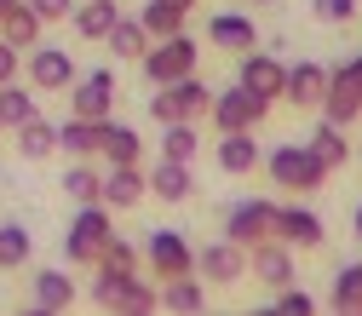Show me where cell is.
I'll return each instance as SVG.
<instances>
[{"mask_svg": "<svg viewBox=\"0 0 362 316\" xmlns=\"http://www.w3.org/2000/svg\"><path fill=\"white\" fill-rule=\"evenodd\" d=\"M259 167L270 172V185H276V190H299V196H310V190L328 185V167H322V156H316L310 144H276Z\"/></svg>", "mask_w": 362, "mask_h": 316, "instance_id": "6da1fadb", "label": "cell"}, {"mask_svg": "<svg viewBox=\"0 0 362 316\" xmlns=\"http://www.w3.org/2000/svg\"><path fill=\"white\" fill-rule=\"evenodd\" d=\"M115 236V218L104 201H81V213L69 218V236H64V259L69 264H98L104 242Z\"/></svg>", "mask_w": 362, "mask_h": 316, "instance_id": "7a4b0ae2", "label": "cell"}, {"mask_svg": "<svg viewBox=\"0 0 362 316\" xmlns=\"http://www.w3.org/2000/svg\"><path fill=\"white\" fill-rule=\"evenodd\" d=\"M213 104V86L202 75H185V81H173V86H156V98H150V121L167 127V121H202Z\"/></svg>", "mask_w": 362, "mask_h": 316, "instance_id": "3957f363", "label": "cell"}, {"mask_svg": "<svg viewBox=\"0 0 362 316\" xmlns=\"http://www.w3.org/2000/svg\"><path fill=\"white\" fill-rule=\"evenodd\" d=\"M139 64H144V86H173V81L196 75V40H190V35L150 40V52H144Z\"/></svg>", "mask_w": 362, "mask_h": 316, "instance_id": "277c9868", "label": "cell"}, {"mask_svg": "<svg viewBox=\"0 0 362 316\" xmlns=\"http://www.w3.org/2000/svg\"><path fill=\"white\" fill-rule=\"evenodd\" d=\"M207 115H213V127H218V132H253V127L270 115V98L247 93V86L236 81V86H224V93H213Z\"/></svg>", "mask_w": 362, "mask_h": 316, "instance_id": "5b68a950", "label": "cell"}, {"mask_svg": "<svg viewBox=\"0 0 362 316\" xmlns=\"http://www.w3.org/2000/svg\"><path fill=\"white\" fill-rule=\"evenodd\" d=\"M139 259L150 264L156 282H167V276H196V247L185 242V230H150V242H144Z\"/></svg>", "mask_w": 362, "mask_h": 316, "instance_id": "8992f818", "label": "cell"}, {"mask_svg": "<svg viewBox=\"0 0 362 316\" xmlns=\"http://www.w3.org/2000/svg\"><path fill=\"white\" fill-rule=\"evenodd\" d=\"M224 236H230V242H242V247L270 242V236H276V201H264V196L236 201L230 213H224Z\"/></svg>", "mask_w": 362, "mask_h": 316, "instance_id": "52a82bcc", "label": "cell"}, {"mask_svg": "<svg viewBox=\"0 0 362 316\" xmlns=\"http://www.w3.org/2000/svg\"><path fill=\"white\" fill-rule=\"evenodd\" d=\"M322 121H334V127H351L356 115H362V69L356 64H339V69H328V93H322Z\"/></svg>", "mask_w": 362, "mask_h": 316, "instance_id": "ba28073f", "label": "cell"}, {"mask_svg": "<svg viewBox=\"0 0 362 316\" xmlns=\"http://www.w3.org/2000/svg\"><path fill=\"white\" fill-rule=\"evenodd\" d=\"M110 110H115V69H93V75H75L69 81V115L110 121Z\"/></svg>", "mask_w": 362, "mask_h": 316, "instance_id": "9c48e42d", "label": "cell"}, {"mask_svg": "<svg viewBox=\"0 0 362 316\" xmlns=\"http://www.w3.org/2000/svg\"><path fill=\"white\" fill-rule=\"evenodd\" d=\"M236 81L247 86V93H259V98L276 104V98H282V81H288V64H282V58H270V52H242Z\"/></svg>", "mask_w": 362, "mask_h": 316, "instance_id": "30bf717a", "label": "cell"}, {"mask_svg": "<svg viewBox=\"0 0 362 316\" xmlns=\"http://www.w3.org/2000/svg\"><path fill=\"white\" fill-rule=\"evenodd\" d=\"M75 81V58L64 47H29V86L35 93H64Z\"/></svg>", "mask_w": 362, "mask_h": 316, "instance_id": "8fae6325", "label": "cell"}, {"mask_svg": "<svg viewBox=\"0 0 362 316\" xmlns=\"http://www.w3.org/2000/svg\"><path fill=\"white\" fill-rule=\"evenodd\" d=\"M144 190H150V178H144V167L139 161H127V167H104V207L110 213H127V207H139L144 201Z\"/></svg>", "mask_w": 362, "mask_h": 316, "instance_id": "7c38bea8", "label": "cell"}, {"mask_svg": "<svg viewBox=\"0 0 362 316\" xmlns=\"http://www.w3.org/2000/svg\"><path fill=\"white\" fill-rule=\"evenodd\" d=\"M196 270H202L207 282H242V270H247V247L230 242V236H218V242H207V247L196 253Z\"/></svg>", "mask_w": 362, "mask_h": 316, "instance_id": "4fadbf2b", "label": "cell"}, {"mask_svg": "<svg viewBox=\"0 0 362 316\" xmlns=\"http://www.w3.org/2000/svg\"><path fill=\"white\" fill-rule=\"evenodd\" d=\"M207 40H213L218 52H236V58H242V52L259 47V29H253L247 12H213V18H207Z\"/></svg>", "mask_w": 362, "mask_h": 316, "instance_id": "5bb4252c", "label": "cell"}, {"mask_svg": "<svg viewBox=\"0 0 362 316\" xmlns=\"http://www.w3.org/2000/svg\"><path fill=\"white\" fill-rule=\"evenodd\" d=\"M247 270H253L259 282H270V288H288V282H293V247L270 236V242L247 247Z\"/></svg>", "mask_w": 362, "mask_h": 316, "instance_id": "9a60e30c", "label": "cell"}, {"mask_svg": "<svg viewBox=\"0 0 362 316\" xmlns=\"http://www.w3.org/2000/svg\"><path fill=\"white\" fill-rule=\"evenodd\" d=\"M322 93H328V69L322 64H288V81H282V98L293 104V110H316L322 104Z\"/></svg>", "mask_w": 362, "mask_h": 316, "instance_id": "2e32d148", "label": "cell"}, {"mask_svg": "<svg viewBox=\"0 0 362 316\" xmlns=\"http://www.w3.org/2000/svg\"><path fill=\"white\" fill-rule=\"evenodd\" d=\"M276 242H288L293 253L322 247V218H316L310 207H276Z\"/></svg>", "mask_w": 362, "mask_h": 316, "instance_id": "e0dca14e", "label": "cell"}, {"mask_svg": "<svg viewBox=\"0 0 362 316\" xmlns=\"http://www.w3.org/2000/svg\"><path fill=\"white\" fill-rule=\"evenodd\" d=\"M144 178H150V196H156V201H185V196L196 190V167H190V161H167V156H161Z\"/></svg>", "mask_w": 362, "mask_h": 316, "instance_id": "ac0fdd59", "label": "cell"}, {"mask_svg": "<svg viewBox=\"0 0 362 316\" xmlns=\"http://www.w3.org/2000/svg\"><path fill=\"white\" fill-rule=\"evenodd\" d=\"M98 156H104V167H127L144 156V139L127 121H98Z\"/></svg>", "mask_w": 362, "mask_h": 316, "instance_id": "d6986e66", "label": "cell"}, {"mask_svg": "<svg viewBox=\"0 0 362 316\" xmlns=\"http://www.w3.org/2000/svg\"><path fill=\"white\" fill-rule=\"evenodd\" d=\"M213 156H218V167L230 172V178H247V172L264 161L259 144H253V132H218V150H213Z\"/></svg>", "mask_w": 362, "mask_h": 316, "instance_id": "ffe728a7", "label": "cell"}, {"mask_svg": "<svg viewBox=\"0 0 362 316\" xmlns=\"http://www.w3.org/2000/svg\"><path fill=\"white\" fill-rule=\"evenodd\" d=\"M12 144H18L23 161H47V156L58 150V127H52V121H40V115H29L23 127H12Z\"/></svg>", "mask_w": 362, "mask_h": 316, "instance_id": "44dd1931", "label": "cell"}, {"mask_svg": "<svg viewBox=\"0 0 362 316\" xmlns=\"http://www.w3.org/2000/svg\"><path fill=\"white\" fill-rule=\"evenodd\" d=\"M40 29H47V23L35 18V6H29V0H18V6L0 18V40H6V47H18V52L40 47Z\"/></svg>", "mask_w": 362, "mask_h": 316, "instance_id": "7402d4cb", "label": "cell"}, {"mask_svg": "<svg viewBox=\"0 0 362 316\" xmlns=\"http://www.w3.org/2000/svg\"><path fill=\"white\" fill-rule=\"evenodd\" d=\"M104 310H127V316H144V310H156V288L132 270V276H121L115 288H110V299H104Z\"/></svg>", "mask_w": 362, "mask_h": 316, "instance_id": "603a6c76", "label": "cell"}, {"mask_svg": "<svg viewBox=\"0 0 362 316\" xmlns=\"http://www.w3.org/2000/svg\"><path fill=\"white\" fill-rule=\"evenodd\" d=\"M75 305V276H69V270H40V276H35V310H69Z\"/></svg>", "mask_w": 362, "mask_h": 316, "instance_id": "cb8c5ba5", "label": "cell"}, {"mask_svg": "<svg viewBox=\"0 0 362 316\" xmlns=\"http://www.w3.org/2000/svg\"><path fill=\"white\" fill-rule=\"evenodd\" d=\"M115 18H121L115 0H86V6H75V12H69V23H75V35H81V40H104V35L115 29Z\"/></svg>", "mask_w": 362, "mask_h": 316, "instance_id": "d4e9b609", "label": "cell"}, {"mask_svg": "<svg viewBox=\"0 0 362 316\" xmlns=\"http://www.w3.org/2000/svg\"><path fill=\"white\" fill-rule=\"evenodd\" d=\"M156 305H161V310H178V316H190V310L207 305V288L190 282V276H167V288L156 293Z\"/></svg>", "mask_w": 362, "mask_h": 316, "instance_id": "484cf974", "label": "cell"}, {"mask_svg": "<svg viewBox=\"0 0 362 316\" xmlns=\"http://www.w3.org/2000/svg\"><path fill=\"white\" fill-rule=\"evenodd\" d=\"M58 150H64V156H75V161L98 156V121H81V115H69V121L58 127Z\"/></svg>", "mask_w": 362, "mask_h": 316, "instance_id": "4316f807", "label": "cell"}, {"mask_svg": "<svg viewBox=\"0 0 362 316\" xmlns=\"http://www.w3.org/2000/svg\"><path fill=\"white\" fill-rule=\"evenodd\" d=\"M185 18H190V12H178L173 0H150V6L139 12V23H144V35H150V40H167V35H185Z\"/></svg>", "mask_w": 362, "mask_h": 316, "instance_id": "83f0119b", "label": "cell"}, {"mask_svg": "<svg viewBox=\"0 0 362 316\" xmlns=\"http://www.w3.org/2000/svg\"><path fill=\"white\" fill-rule=\"evenodd\" d=\"M104 47H110L115 58H144V52H150V35H144L139 18H115V29L104 35Z\"/></svg>", "mask_w": 362, "mask_h": 316, "instance_id": "f1b7e54d", "label": "cell"}, {"mask_svg": "<svg viewBox=\"0 0 362 316\" xmlns=\"http://www.w3.org/2000/svg\"><path fill=\"white\" fill-rule=\"evenodd\" d=\"M196 144H202L196 139V121H167L161 127V156L167 161H190L196 167Z\"/></svg>", "mask_w": 362, "mask_h": 316, "instance_id": "f546056e", "label": "cell"}, {"mask_svg": "<svg viewBox=\"0 0 362 316\" xmlns=\"http://www.w3.org/2000/svg\"><path fill=\"white\" fill-rule=\"evenodd\" d=\"M310 150L322 156V167H328V172H339V167L351 161V144H345V127H334V121H322V127H316V139H310Z\"/></svg>", "mask_w": 362, "mask_h": 316, "instance_id": "4dcf8cb0", "label": "cell"}, {"mask_svg": "<svg viewBox=\"0 0 362 316\" xmlns=\"http://www.w3.org/2000/svg\"><path fill=\"white\" fill-rule=\"evenodd\" d=\"M29 253H35V236L23 230V224H0V270L29 264Z\"/></svg>", "mask_w": 362, "mask_h": 316, "instance_id": "1f68e13d", "label": "cell"}, {"mask_svg": "<svg viewBox=\"0 0 362 316\" xmlns=\"http://www.w3.org/2000/svg\"><path fill=\"white\" fill-rule=\"evenodd\" d=\"M64 196H75V201H98V196H104V172L86 167V161H75V167L64 172Z\"/></svg>", "mask_w": 362, "mask_h": 316, "instance_id": "d6a6232c", "label": "cell"}, {"mask_svg": "<svg viewBox=\"0 0 362 316\" xmlns=\"http://www.w3.org/2000/svg\"><path fill=\"white\" fill-rule=\"evenodd\" d=\"M334 310L362 316V264H345L339 276H334Z\"/></svg>", "mask_w": 362, "mask_h": 316, "instance_id": "836d02e7", "label": "cell"}, {"mask_svg": "<svg viewBox=\"0 0 362 316\" xmlns=\"http://www.w3.org/2000/svg\"><path fill=\"white\" fill-rule=\"evenodd\" d=\"M29 115H40V110H35V98L23 93L18 81H6V86H0V127H23Z\"/></svg>", "mask_w": 362, "mask_h": 316, "instance_id": "e575fe53", "label": "cell"}, {"mask_svg": "<svg viewBox=\"0 0 362 316\" xmlns=\"http://www.w3.org/2000/svg\"><path fill=\"white\" fill-rule=\"evenodd\" d=\"M310 18L328 23V29H345L356 18V0H310Z\"/></svg>", "mask_w": 362, "mask_h": 316, "instance_id": "d590c367", "label": "cell"}, {"mask_svg": "<svg viewBox=\"0 0 362 316\" xmlns=\"http://www.w3.org/2000/svg\"><path fill=\"white\" fill-rule=\"evenodd\" d=\"M98 264H110V270H139V247L121 242V236H110L104 253H98Z\"/></svg>", "mask_w": 362, "mask_h": 316, "instance_id": "8d00e7d4", "label": "cell"}, {"mask_svg": "<svg viewBox=\"0 0 362 316\" xmlns=\"http://www.w3.org/2000/svg\"><path fill=\"white\" fill-rule=\"evenodd\" d=\"M276 310H282V316H310V310H316V299H310L305 288H293V282H288V288H276Z\"/></svg>", "mask_w": 362, "mask_h": 316, "instance_id": "74e56055", "label": "cell"}, {"mask_svg": "<svg viewBox=\"0 0 362 316\" xmlns=\"http://www.w3.org/2000/svg\"><path fill=\"white\" fill-rule=\"evenodd\" d=\"M29 6H35L40 23H64V18L75 12V0H29Z\"/></svg>", "mask_w": 362, "mask_h": 316, "instance_id": "f35d334b", "label": "cell"}, {"mask_svg": "<svg viewBox=\"0 0 362 316\" xmlns=\"http://www.w3.org/2000/svg\"><path fill=\"white\" fill-rule=\"evenodd\" d=\"M18 47H6V40H0V86H6V81H18Z\"/></svg>", "mask_w": 362, "mask_h": 316, "instance_id": "ab89813d", "label": "cell"}, {"mask_svg": "<svg viewBox=\"0 0 362 316\" xmlns=\"http://www.w3.org/2000/svg\"><path fill=\"white\" fill-rule=\"evenodd\" d=\"M351 230H356V242H362V201H356V213H351Z\"/></svg>", "mask_w": 362, "mask_h": 316, "instance_id": "60d3db41", "label": "cell"}, {"mask_svg": "<svg viewBox=\"0 0 362 316\" xmlns=\"http://www.w3.org/2000/svg\"><path fill=\"white\" fill-rule=\"evenodd\" d=\"M12 6H18V0H0V18H6V12H12Z\"/></svg>", "mask_w": 362, "mask_h": 316, "instance_id": "b9f144b4", "label": "cell"}, {"mask_svg": "<svg viewBox=\"0 0 362 316\" xmlns=\"http://www.w3.org/2000/svg\"><path fill=\"white\" fill-rule=\"evenodd\" d=\"M173 6H178V12H190V6H196V0H173Z\"/></svg>", "mask_w": 362, "mask_h": 316, "instance_id": "7bdbcfd3", "label": "cell"}, {"mask_svg": "<svg viewBox=\"0 0 362 316\" xmlns=\"http://www.w3.org/2000/svg\"><path fill=\"white\" fill-rule=\"evenodd\" d=\"M253 6H276V0H253Z\"/></svg>", "mask_w": 362, "mask_h": 316, "instance_id": "ee69618b", "label": "cell"}, {"mask_svg": "<svg viewBox=\"0 0 362 316\" xmlns=\"http://www.w3.org/2000/svg\"><path fill=\"white\" fill-rule=\"evenodd\" d=\"M351 64H356V69H362V52H356V58H351Z\"/></svg>", "mask_w": 362, "mask_h": 316, "instance_id": "f6af8a7d", "label": "cell"}, {"mask_svg": "<svg viewBox=\"0 0 362 316\" xmlns=\"http://www.w3.org/2000/svg\"><path fill=\"white\" fill-rule=\"evenodd\" d=\"M0 132H6V127H0Z\"/></svg>", "mask_w": 362, "mask_h": 316, "instance_id": "bcb514c9", "label": "cell"}]
</instances>
